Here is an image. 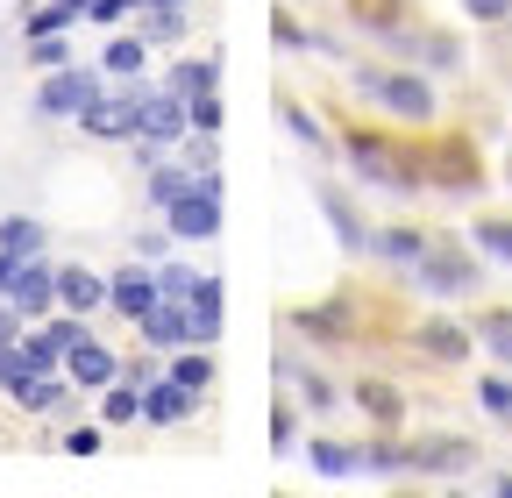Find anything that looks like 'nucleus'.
Segmentation results:
<instances>
[{"label": "nucleus", "mask_w": 512, "mask_h": 498, "mask_svg": "<svg viewBox=\"0 0 512 498\" xmlns=\"http://www.w3.org/2000/svg\"><path fill=\"white\" fill-rule=\"evenodd\" d=\"M477 335H484V342L512 363V314H484V321H477Z\"/></svg>", "instance_id": "33"}, {"label": "nucleus", "mask_w": 512, "mask_h": 498, "mask_svg": "<svg viewBox=\"0 0 512 498\" xmlns=\"http://www.w3.org/2000/svg\"><path fill=\"white\" fill-rule=\"evenodd\" d=\"M22 378H36V370H29V356H22V342H0V385H22Z\"/></svg>", "instance_id": "32"}, {"label": "nucleus", "mask_w": 512, "mask_h": 498, "mask_svg": "<svg viewBox=\"0 0 512 498\" xmlns=\"http://www.w3.org/2000/svg\"><path fill=\"white\" fill-rule=\"evenodd\" d=\"M15 321H22V306H0V342H15Z\"/></svg>", "instance_id": "44"}, {"label": "nucleus", "mask_w": 512, "mask_h": 498, "mask_svg": "<svg viewBox=\"0 0 512 498\" xmlns=\"http://www.w3.org/2000/svg\"><path fill=\"white\" fill-rule=\"evenodd\" d=\"M72 22H79V8H64V0H43V8L29 15V36H64Z\"/></svg>", "instance_id": "22"}, {"label": "nucleus", "mask_w": 512, "mask_h": 498, "mask_svg": "<svg viewBox=\"0 0 512 498\" xmlns=\"http://www.w3.org/2000/svg\"><path fill=\"white\" fill-rule=\"evenodd\" d=\"M470 463H477V449L456 442V434H434V442H413V449H406V470H427V477H456V470H470Z\"/></svg>", "instance_id": "7"}, {"label": "nucleus", "mask_w": 512, "mask_h": 498, "mask_svg": "<svg viewBox=\"0 0 512 498\" xmlns=\"http://www.w3.org/2000/svg\"><path fill=\"white\" fill-rule=\"evenodd\" d=\"M477 242L491 249L498 264H512V221H484V228H477Z\"/></svg>", "instance_id": "35"}, {"label": "nucleus", "mask_w": 512, "mask_h": 498, "mask_svg": "<svg viewBox=\"0 0 512 498\" xmlns=\"http://www.w3.org/2000/svg\"><path fill=\"white\" fill-rule=\"evenodd\" d=\"M100 65H107V72H121V79H128V72H143V36H121V43H107V57H100Z\"/></svg>", "instance_id": "25"}, {"label": "nucleus", "mask_w": 512, "mask_h": 498, "mask_svg": "<svg viewBox=\"0 0 512 498\" xmlns=\"http://www.w3.org/2000/svg\"><path fill=\"white\" fill-rule=\"evenodd\" d=\"M164 8H178V0H164Z\"/></svg>", "instance_id": "47"}, {"label": "nucleus", "mask_w": 512, "mask_h": 498, "mask_svg": "<svg viewBox=\"0 0 512 498\" xmlns=\"http://www.w3.org/2000/svg\"><path fill=\"white\" fill-rule=\"evenodd\" d=\"M185 36V15L164 8V0H150V15H143V43H178Z\"/></svg>", "instance_id": "21"}, {"label": "nucleus", "mask_w": 512, "mask_h": 498, "mask_svg": "<svg viewBox=\"0 0 512 498\" xmlns=\"http://www.w3.org/2000/svg\"><path fill=\"white\" fill-rule=\"evenodd\" d=\"M8 306H22V314H50V306H57V271L29 257L15 271V285H8Z\"/></svg>", "instance_id": "10"}, {"label": "nucleus", "mask_w": 512, "mask_h": 498, "mask_svg": "<svg viewBox=\"0 0 512 498\" xmlns=\"http://www.w3.org/2000/svg\"><path fill=\"white\" fill-rule=\"evenodd\" d=\"M299 321H306L313 335H335V328L349 321V306H313V314H299Z\"/></svg>", "instance_id": "36"}, {"label": "nucleus", "mask_w": 512, "mask_h": 498, "mask_svg": "<svg viewBox=\"0 0 512 498\" xmlns=\"http://www.w3.org/2000/svg\"><path fill=\"white\" fill-rule=\"evenodd\" d=\"M143 150H157V143H178V136H192V114H185V100L178 93H150L143 100Z\"/></svg>", "instance_id": "6"}, {"label": "nucleus", "mask_w": 512, "mask_h": 498, "mask_svg": "<svg viewBox=\"0 0 512 498\" xmlns=\"http://www.w3.org/2000/svg\"><path fill=\"white\" fill-rule=\"evenodd\" d=\"M100 299H107V285H100L93 271H79V264H72V271H57V306H72V314H93Z\"/></svg>", "instance_id": "15"}, {"label": "nucleus", "mask_w": 512, "mask_h": 498, "mask_svg": "<svg viewBox=\"0 0 512 498\" xmlns=\"http://www.w3.org/2000/svg\"><path fill=\"white\" fill-rule=\"evenodd\" d=\"M164 214H171V235L207 242V235L221 228V178H214V171H200V178H192V185H185V193H178Z\"/></svg>", "instance_id": "1"}, {"label": "nucleus", "mask_w": 512, "mask_h": 498, "mask_svg": "<svg viewBox=\"0 0 512 498\" xmlns=\"http://www.w3.org/2000/svg\"><path fill=\"white\" fill-rule=\"evenodd\" d=\"M399 15V0H356V22H370V29H384Z\"/></svg>", "instance_id": "38"}, {"label": "nucleus", "mask_w": 512, "mask_h": 498, "mask_svg": "<svg viewBox=\"0 0 512 498\" xmlns=\"http://www.w3.org/2000/svg\"><path fill=\"white\" fill-rule=\"evenodd\" d=\"M420 349L441 356V363H463V356H470V335H463L456 321H427V328H420Z\"/></svg>", "instance_id": "16"}, {"label": "nucleus", "mask_w": 512, "mask_h": 498, "mask_svg": "<svg viewBox=\"0 0 512 498\" xmlns=\"http://www.w3.org/2000/svg\"><path fill=\"white\" fill-rule=\"evenodd\" d=\"M64 8H79V15H86V8H93V0H64Z\"/></svg>", "instance_id": "46"}, {"label": "nucleus", "mask_w": 512, "mask_h": 498, "mask_svg": "<svg viewBox=\"0 0 512 498\" xmlns=\"http://www.w3.org/2000/svg\"><path fill=\"white\" fill-rule=\"evenodd\" d=\"M0 249H8V257H43V228H36L29 214L0 221Z\"/></svg>", "instance_id": "17"}, {"label": "nucleus", "mask_w": 512, "mask_h": 498, "mask_svg": "<svg viewBox=\"0 0 512 498\" xmlns=\"http://www.w3.org/2000/svg\"><path fill=\"white\" fill-rule=\"evenodd\" d=\"M349 157H356V171H363L370 185H392V193H413V185H420V171H413V164H399L377 136H356V143H349Z\"/></svg>", "instance_id": "5"}, {"label": "nucleus", "mask_w": 512, "mask_h": 498, "mask_svg": "<svg viewBox=\"0 0 512 498\" xmlns=\"http://www.w3.org/2000/svg\"><path fill=\"white\" fill-rule=\"evenodd\" d=\"M185 321H192V342H214V335H221V278H192Z\"/></svg>", "instance_id": "11"}, {"label": "nucleus", "mask_w": 512, "mask_h": 498, "mask_svg": "<svg viewBox=\"0 0 512 498\" xmlns=\"http://www.w3.org/2000/svg\"><path fill=\"white\" fill-rule=\"evenodd\" d=\"M64 449H72V456H93V449H100V427H72V434H64Z\"/></svg>", "instance_id": "40"}, {"label": "nucleus", "mask_w": 512, "mask_h": 498, "mask_svg": "<svg viewBox=\"0 0 512 498\" xmlns=\"http://www.w3.org/2000/svg\"><path fill=\"white\" fill-rule=\"evenodd\" d=\"M356 463H363V470H377V477H392V470H406V449H392V442H377V449H363Z\"/></svg>", "instance_id": "34"}, {"label": "nucleus", "mask_w": 512, "mask_h": 498, "mask_svg": "<svg viewBox=\"0 0 512 498\" xmlns=\"http://www.w3.org/2000/svg\"><path fill=\"white\" fill-rule=\"evenodd\" d=\"M171 378H178L185 392H207V385H214V356H178Z\"/></svg>", "instance_id": "26"}, {"label": "nucleus", "mask_w": 512, "mask_h": 498, "mask_svg": "<svg viewBox=\"0 0 512 498\" xmlns=\"http://www.w3.org/2000/svg\"><path fill=\"white\" fill-rule=\"evenodd\" d=\"M107 306H114V314H128V321H143L150 314V306H157V278L136 264V271H121L114 285H107Z\"/></svg>", "instance_id": "12"}, {"label": "nucleus", "mask_w": 512, "mask_h": 498, "mask_svg": "<svg viewBox=\"0 0 512 498\" xmlns=\"http://www.w3.org/2000/svg\"><path fill=\"white\" fill-rule=\"evenodd\" d=\"M15 399H22L29 413H57V406H64V385H50V370H36V378L15 385Z\"/></svg>", "instance_id": "19"}, {"label": "nucleus", "mask_w": 512, "mask_h": 498, "mask_svg": "<svg viewBox=\"0 0 512 498\" xmlns=\"http://www.w3.org/2000/svg\"><path fill=\"white\" fill-rule=\"evenodd\" d=\"M192 178H200V171H178V164H157V171H150V200H157V207H171V200L185 193Z\"/></svg>", "instance_id": "23"}, {"label": "nucleus", "mask_w": 512, "mask_h": 498, "mask_svg": "<svg viewBox=\"0 0 512 498\" xmlns=\"http://www.w3.org/2000/svg\"><path fill=\"white\" fill-rule=\"evenodd\" d=\"M192 399H200V392H185L178 378H164V385H143V420H157V427H178V420L192 413Z\"/></svg>", "instance_id": "14"}, {"label": "nucleus", "mask_w": 512, "mask_h": 498, "mask_svg": "<svg viewBox=\"0 0 512 498\" xmlns=\"http://www.w3.org/2000/svg\"><path fill=\"white\" fill-rule=\"evenodd\" d=\"M171 93H178V100H200V93H214V65H178Z\"/></svg>", "instance_id": "28"}, {"label": "nucleus", "mask_w": 512, "mask_h": 498, "mask_svg": "<svg viewBox=\"0 0 512 498\" xmlns=\"http://www.w3.org/2000/svg\"><path fill=\"white\" fill-rule=\"evenodd\" d=\"M64 363H72V385H86V392H107V385L121 378V356L100 349V342H86V335L64 349Z\"/></svg>", "instance_id": "8"}, {"label": "nucleus", "mask_w": 512, "mask_h": 498, "mask_svg": "<svg viewBox=\"0 0 512 498\" xmlns=\"http://www.w3.org/2000/svg\"><path fill=\"white\" fill-rule=\"evenodd\" d=\"M313 470H320V477H349V470H356V456H349V449H335V442H313Z\"/></svg>", "instance_id": "31"}, {"label": "nucleus", "mask_w": 512, "mask_h": 498, "mask_svg": "<svg viewBox=\"0 0 512 498\" xmlns=\"http://www.w3.org/2000/svg\"><path fill=\"white\" fill-rule=\"evenodd\" d=\"M185 114H192V136H221V100H214V93L185 100Z\"/></svg>", "instance_id": "29"}, {"label": "nucleus", "mask_w": 512, "mask_h": 498, "mask_svg": "<svg viewBox=\"0 0 512 498\" xmlns=\"http://www.w3.org/2000/svg\"><path fill=\"white\" fill-rule=\"evenodd\" d=\"M185 292H192V271L164 264V271H157V299H185Z\"/></svg>", "instance_id": "37"}, {"label": "nucleus", "mask_w": 512, "mask_h": 498, "mask_svg": "<svg viewBox=\"0 0 512 498\" xmlns=\"http://www.w3.org/2000/svg\"><path fill=\"white\" fill-rule=\"evenodd\" d=\"M22 356H29V370H57V363H64V342L43 328V335H29V342H22Z\"/></svg>", "instance_id": "27"}, {"label": "nucleus", "mask_w": 512, "mask_h": 498, "mask_svg": "<svg viewBox=\"0 0 512 498\" xmlns=\"http://www.w3.org/2000/svg\"><path fill=\"white\" fill-rule=\"evenodd\" d=\"M363 93H370V100H384L392 114H406V121H427V114H434V93H427V79H413V72L363 79Z\"/></svg>", "instance_id": "4"}, {"label": "nucleus", "mask_w": 512, "mask_h": 498, "mask_svg": "<svg viewBox=\"0 0 512 498\" xmlns=\"http://www.w3.org/2000/svg\"><path fill=\"white\" fill-rule=\"evenodd\" d=\"M121 8H128V0H93V8H86V22H121Z\"/></svg>", "instance_id": "42"}, {"label": "nucleus", "mask_w": 512, "mask_h": 498, "mask_svg": "<svg viewBox=\"0 0 512 498\" xmlns=\"http://www.w3.org/2000/svg\"><path fill=\"white\" fill-rule=\"evenodd\" d=\"M320 214L335 221V235H342L349 249H370V242H363V221L349 214V200H342V193H328V185H320Z\"/></svg>", "instance_id": "18"}, {"label": "nucleus", "mask_w": 512, "mask_h": 498, "mask_svg": "<svg viewBox=\"0 0 512 498\" xmlns=\"http://www.w3.org/2000/svg\"><path fill=\"white\" fill-rule=\"evenodd\" d=\"M114 427H128V420H143V392L136 385H107V406H100Z\"/></svg>", "instance_id": "24"}, {"label": "nucleus", "mask_w": 512, "mask_h": 498, "mask_svg": "<svg viewBox=\"0 0 512 498\" xmlns=\"http://www.w3.org/2000/svg\"><path fill=\"white\" fill-rule=\"evenodd\" d=\"M143 335H150V349H178V342H192V321H185V299H157L150 314L136 321Z\"/></svg>", "instance_id": "13"}, {"label": "nucleus", "mask_w": 512, "mask_h": 498, "mask_svg": "<svg viewBox=\"0 0 512 498\" xmlns=\"http://www.w3.org/2000/svg\"><path fill=\"white\" fill-rule=\"evenodd\" d=\"M29 257H8V249H0V299H8V285H15V271H22Z\"/></svg>", "instance_id": "43"}, {"label": "nucleus", "mask_w": 512, "mask_h": 498, "mask_svg": "<svg viewBox=\"0 0 512 498\" xmlns=\"http://www.w3.org/2000/svg\"><path fill=\"white\" fill-rule=\"evenodd\" d=\"M93 93H100V72H86V65H57V72L43 79V93H36V114H79Z\"/></svg>", "instance_id": "3"}, {"label": "nucleus", "mask_w": 512, "mask_h": 498, "mask_svg": "<svg viewBox=\"0 0 512 498\" xmlns=\"http://www.w3.org/2000/svg\"><path fill=\"white\" fill-rule=\"evenodd\" d=\"M420 278H427L434 292H470V285H477V264L463 257V249L441 242V249H420Z\"/></svg>", "instance_id": "9"}, {"label": "nucleus", "mask_w": 512, "mask_h": 498, "mask_svg": "<svg viewBox=\"0 0 512 498\" xmlns=\"http://www.w3.org/2000/svg\"><path fill=\"white\" fill-rule=\"evenodd\" d=\"M356 399H363V406H370V420H384V427L399 420V392H392V385H363Z\"/></svg>", "instance_id": "30"}, {"label": "nucleus", "mask_w": 512, "mask_h": 498, "mask_svg": "<svg viewBox=\"0 0 512 498\" xmlns=\"http://www.w3.org/2000/svg\"><path fill=\"white\" fill-rule=\"evenodd\" d=\"M143 100H150L143 86H136V93H93V100L79 107V129L100 136V143H121V136L143 129Z\"/></svg>", "instance_id": "2"}, {"label": "nucleus", "mask_w": 512, "mask_h": 498, "mask_svg": "<svg viewBox=\"0 0 512 498\" xmlns=\"http://www.w3.org/2000/svg\"><path fill=\"white\" fill-rule=\"evenodd\" d=\"M370 249H377V257H392V264H420V249H427V242H420L413 228H384Z\"/></svg>", "instance_id": "20"}, {"label": "nucleus", "mask_w": 512, "mask_h": 498, "mask_svg": "<svg viewBox=\"0 0 512 498\" xmlns=\"http://www.w3.org/2000/svg\"><path fill=\"white\" fill-rule=\"evenodd\" d=\"M484 406H491L498 420H512V385H505V378H484Z\"/></svg>", "instance_id": "39"}, {"label": "nucleus", "mask_w": 512, "mask_h": 498, "mask_svg": "<svg viewBox=\"0 0 512 498\" xmlns=\"http://www.w3.org/2000/svg\"><path fill=\"white\" fill-rule=\"evenodd\" d=\"M463 8H470L477 22H505V15H512V0H463Z\"/></svg>", "instance_id": "41"}, {"label": "nucleus", "mask_w": 512, "mask_h": 498, "mask_svg": "<svg viewBox=\"0 0 512 498\" xmlns=\"http://www.w3.org/2000/svg\"><path fill=\"white\" fill-rule=\"evenodd\" d=\"M498 498H512V477H498Z\"/></svg>", "instance_id": "45"}]
</instances>
